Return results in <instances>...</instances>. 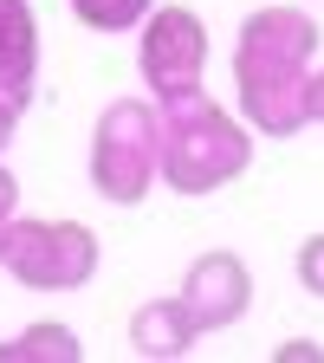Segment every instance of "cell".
<instances>
[{"instance_id": "cell-8", "label": "cell", "mask_w": 324, "mask_h": 363, "mask_svg": "<svg viewBox=\"0 0 324 363\" xmlns=\"http://www.w3.org/2000/svg\"><path fill=\"white\" fill-rule=\"evenodd\" d=\"M84 344L72 325H52V318H39V325H26L20 337L0 344V363H78Z\"/></svg>"}, {"instance_id": "cell-1", "label": "cell", "mask_w": 324, "mask_h": 363, "mask_svg": "<svg viewBox=\"0 0 324 363\" xmlns=\"http://www.w3.org/2000/svg\"><path fill=\"white\" fill-rule=\"evenodd\" d=\"M318 65V20L305 7H253L234 39V91L253 136H298L311 123L305 78Z\"/></svg>"}, {"instance_id": "cell-7", "label": "cell", "mask_w": 324, "mask_h": 363, "mask_svg": "<svg viewBox=\"0 0 324 363\" xmlns=\"http://www.w3.org/2000/svg\"><path fill=\"white\" fill-rule=\"evenodd\" d=\"M195 344H201V325L189 318V305H181L175 292L130 311V350H136V357H150V363H181Z\"/></svg>"}, {"instance_id": "cell-15", "label": "cell", "mask_w": 324, "mask_h": 363, "mask_svg": "<svg viewBox=\"0 0 324 363\" xmlns=\"http://www.w3.org/2000/svg\"><path fill=\"white\" fill-rule=\"evenodd\" d=\"M305 111H311V123H324V65H311V78H305Z\"/></svg>"}, {"instance_id": "cell-6", "label": "cell", "mask_w": 324, "mask_h": 363, "mask_svg": "<svg viewBox=\"0 0 324 363\" xmlns=\"http://www.w3.org/2000/svg\"><path fill=\"white\" fill-rule=\"evenodd\" d=\"M175 298L189 305V318L201 325V337L208 331H234L240 318H247V305H253V266L234 247H214V253H201L189 272H181V292Z\"/></svg>"}, {"instance_id": "cell-11", "label": "cell", "mask_w": 324, "mask_h": 363, "mask_svg": "<svg viewBox=\"0 0 324 363\" xmlns=\"http://www.w3.org/2000/svg\"><path fill=\"white\" fill-rule=\"evenodd\" d=\"M33 72L39 59H0V111H13V117L33 111Z\"/></svg>"}, {"instance_id": "cell-4", "label": "cell", "mask_w": 324, "mask_h": 363, "mask_svg": "<svg viewBox=\"0 0 324 363\" xmlns=\"http://www.w3.org/2000/svg\"><path fill=\"white\" fill-rule=\"evenodd\" d=\"M0 266L13 272L26 292H78L98 279V234L84 220H45V214H20Z\"/></svg>"}, {"instance_id": "cell-9", "label": "cell", "mask_w": 324, "mask_h": 363, "mask_svg": "<svg viewBox=\"0 0 324 363\" xmlns=\"http://www.w3.org/2000/svg\"><path fill=\"white\" fill-rule=\"evenodd\" d=\"M150 7L156 0H72L78 26H91V33H130L150 20Z\"/></svg>"}, {"instance_id": "cell-3", "label": "cell", "mask_w": 324, "mask_h": 363, "mask_svg": "<svg viewBox=\"0 0 324 363\" xmlns=\"http://www.w3.org/2000/svg\"><path fill=\"white\" fill-rule=\"evenodd\" d=\"M162 182V104L111 98L91 130V189L111 208H143Z\"/></svg>"}, {"instance_id": "cell-5", "label": "cell", "mask_w": 324, "mask_h": 363, "mask_svg": "<svg viewBox=\"0 0 324 363\" xmlns=\"http://www.w3.org/2000/svg\"><path fill=\"white\" fill-rule=\"evenodd\" d=\"M136 72H143L150 98L156 104H175V98H195L201 91V72H208V26L195 7H150L143 20V39H136Z\"/></svg>"}, {"instance_id": "cell-12", "label": "cell", "mask_w": 324, "mask_h": 363, "mask_svg": "<svg viewBox=\"0 0 324 363\" xmlns=\"http://www.w3.org/2000/svg\"><path fill=\"white\" fill-rule=\"evenodd\" d=\"M292 272H298V286H305L311 298H324V234L298 240V259H292Z\"/></svg>"}, {"instance_id": "cell-2", "label": "cell", "mask_w": 324, "mask_h": 363, "mask_svg": "<svg viewBox=\"0 0 324 363\" xmlns=\"http://www.w3.org/2000/svg\"><path fill=\"white\" fill-rule=\"evenodd\" d=\"M253 169V123L220 111L208 91L162 104V182L175 195H214Z\"/></svg>"}, {"instance_id": "cell-10", "label": "cell", "mask_w": 324, "mask_h": 363, "mask_svg": "<svg viewBox=\"0 0 324 363\" xmlns=\"http://www.w3.org/2000/svg\"><path fill=\"white\" fill-rule=\"evenodd\" d=\"M0 59H39L33 0H0Z\"/></svg>"}, {"instance_id": "cell-14", "label": "cell", "mask_w": 324, "mask_h": 363, "mask_svg": "<svg viewBox=\"0 0 324 363\" xmlns=\"http://www.w3.org/2000/svg\"><path fill=\"white\" fill-rule=\"evenodd\" d=\"M272 363H324V344L292 337V344H279V350H272Z\"/></svg>"}, {"instance_id": "cell-16", "label": "cell", "mask_w": 324, "mask_h": 363, "mask_svg": "<svg viewBox=\"0 0 324 363\" xmlns=\"http://www.w3.org/2000/svg\"><path fill=\"white\" fill-rule=\"evenodd\" d=\"M13 130H20V117H13V111H0V150L13 143Z\"/></svg>"}, {"instance_id": "cell-13", "label": "cell", "mask_w": 324, "mask_h": 363, "mask_svg": "<svg viewBox=\"0 0 324 363\" xmlns=\"http://www.w3.org/2000/svg\"><path fill=\"white\" fill-rule=\"evenodd\" d=\"M13 220H20V175L0 162V253H7V234H13Z\"/></svg>"}]
</instances>
